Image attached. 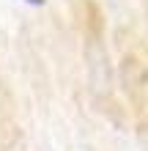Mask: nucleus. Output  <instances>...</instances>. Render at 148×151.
Wrapping results in <instances>:
<instances>
[{
  "label": "nucleus",
  "mask_w": 148,
  "mask_h": 151,
  "mask_svg": "<svg viewBox=\"0 0 148 151\" xmlns=\"http://www.w3.org/2000/svg\"><path fill=\"white\" fill-rule=\"evenodd\" d=\"M25 3H30V6H41L44 0H25Z\"/></svg>",
  "instance_id": "f257e3e1"
}]
</instances>
